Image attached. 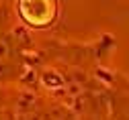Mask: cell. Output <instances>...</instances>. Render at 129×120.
I'll use <instances>...</instances> for the list:
<instances>
[{
  "mask_svg": "<svg viewBox=\"0 0 129 120\" xmlns=\"http://www.w3.org/2000/svg\"><path fill=\"white\" fill-rule=\"evenodd\" d=\"M19 16L33 29H47L59 16V0H17Z\"/></svg>",
  "mask_w": 129,
  "mask_h": 120,
  "instance_id": "6da1fadb",
  "label": "cell"
}]
</instances>
